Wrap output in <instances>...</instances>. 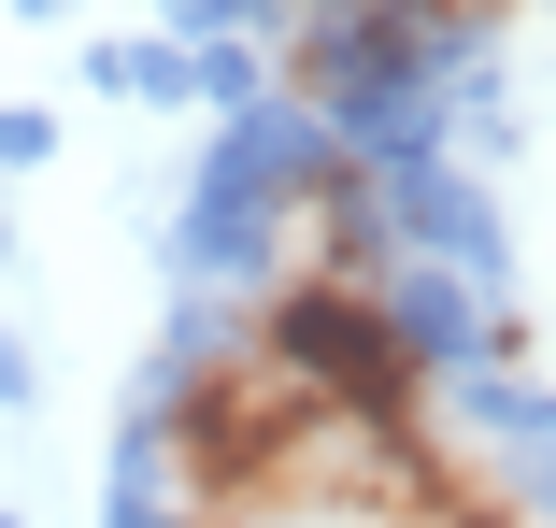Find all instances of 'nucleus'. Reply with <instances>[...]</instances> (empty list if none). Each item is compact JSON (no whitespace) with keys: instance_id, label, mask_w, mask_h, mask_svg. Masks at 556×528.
<instances>
[{"instance_id":"nucleus-1","label":"nucleus","mask_w":556,"mask_h":528,"mask_svg":"<svg viewBox=\"0 0 556 528\" xmlns=\"http://www.w3.org/2000/svg\"><path fill=\"white\" fill-rule=\"evenodd\" d=\"M457 15H485V0H457Z\"/></svg>"}]
</instances>
